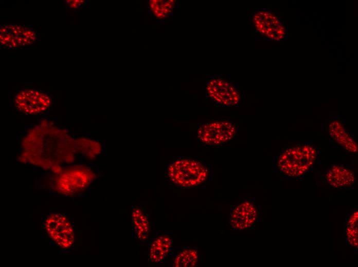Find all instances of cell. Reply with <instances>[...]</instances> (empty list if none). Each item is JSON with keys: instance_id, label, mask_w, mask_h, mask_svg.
I'll return each mask as SVG.
<instances>
[{"instance_id": "5", "label": "cell", "mask_w": 358, "mask_h": 267, "mask_svg": "<svg viewBox=\"0 0 358 267\" xmlns=\"http://www.w3.org/2000/svg\"><path fill=\"white\" fill-rule=\"evenodd\" d=\"M258 218L255 204L250 200H242L233 205L229 215L228 223L232 230H245L252 228Z\"/></svg>"}, {"instance_id": "6", "label": "cell", "mask_w": 358, "mask_h": 267, "mask_svg": "<svg viewBox=\"0 0 358 267\" xmlns=\"http://www.w3.org/2000/svg\"><path fill=\"white\" fill-rule=\"evenodd\" d=\"M50 104L48 96L39 90L28 89L20 91L15 99L16 107L22 112L33 115L46 110Z\"/></svg>"}, {"instance_id": "12", "label": "cell", "mask_w": 358, "mask_h": 267, "mask_svg": "<svg viewBox=\"0 0 358 267\" xmlns=\"http://www.w3.org/2000/svg\"><path fill=\"white\" fill-rule=\"evenodd\" d=\"M132 218L136 237L140 240H146L149 233L148 218L139 208H135L133 210Z\"/></svg>"}, {"instance_id": "3", "label": "cell", "mask_w": 358, "mask_h": 267, "mask_svg": "<svg viewBox=\"0 0 358 267\" xmlns=\"http://www.w3.org/2000/svg\"><path fill=\"white\" fill-rule=\"evenodd\" d=\"M237 129L232 121L215 120L199 124L198 142L203 146L219 147L224 146L236 137Z\"/></svg>"}, {"instance_id": "15", "label": "cell", "mask_w": 358, "mask_h": 267, "mask_svg": "<svg viewBox=\"0 0 358 267\" xmlns=\"http://www.w3.org/2000/svg\"><path fill=\"white\" fill-rule=\"evenodd\" d=\"M78 147L82 152L89 157H94L101 150L100 144L95 141L86 139H80L77 142Z\"/></svg>"}, {"instance_id": "11", "label": "cell", "mask_w": 358, "mask_h": 267, "mask_svg": "<svg viewBox=\"0 0 358 267\" xmlns=\"http://www.w3.org/2000/svg\"><path fill=\"white\" fill-rule=\"evenodd\" d=\"M172 240L168 235H162L155 238L151 244L149 257L152 263L163 262L172 250Z\"/></svg>"}, {"instance_id": "2", "label": "cell", "mask_w": 358, "mask_h": 267, "mask_svg": "<svg viewBox=\"0 0 358 267\" xmlns=\"http://www.w3.org/2000/svg\"><path fill=\"white\" fill-rule=\"evenodd\" d=\"M316 150L310 144H299L284 150L277 163L278 170L290 177L302 176L313 165Z\"/></svg>"}, {"instance_id": "1", "label": "cell", "mask_w": 358, "mask_h": 267, "mask_svg": "<svg viewBox=\"0 0 358 267\" xmlns=\"http://www.w3.org/2000/svg\"><path fill=\"white\" fill-rule=\"evenodd\" d=\"M210 172L209 166L202 159L181 158L169 165L167 176L170 182L177 186L192 188L206 183Z\"/></svg>"}, {"instance_id": "7", "label": "cell", "mask_w": 358, "mask_h": 267, "mask_svg": "<svg viewBox=\"0 0 358 267\" xmlns=\"http://www.w3.org/2000/svg\"><path fill=\"white\" fill-rule=\"evenodd\" d=\"M46 228L50 237L62 247L73 244L74 234L69 223L62 215L53 214L47 220Z\"/></svg>"}, {"instance_id": "10", "label": "cell", "mask_w": 358, "mask_h": 267, "mask_svg": "<svg viewBox=\"0 0 358 267\" xmlns=\"http://www.w3.org/2000/svg\"><path fill=\"white\" fill-rule=\"evenodd\" d=\"M328 132L332 139L347 151L353 153L357 151L356 141L339 121L334 120L329 124Z\"/></svg>"}, {"instance_id": "4", "label": "cell", "mask_w": 358, "mask_h": 267, "mask_svg": "<svg viewBox=\"0 0 358 267\" xmlns=\"http://www.w3.org/2000/svg\"><path fill=\"white\" fill-rule=\"evenodd\" d=\"M206 96L220 107H234L241 102L238 85L221 76H208L205 85Z\"/></svg>"}, {"instance_id": "13", "label": "cell", "mask_w": 358, "mask_h": 267, "mask_svg": "<svg viewBox=\"0 0 358 267\" xmlns=\"http://www.w3.org/2000/svg\"><path fill=\"white\" fill-rule=\"evenodd\" d=\"M200 255L196 250L187 247L179 252L174 257L173 266L174 267H194L197 265Z\"/></svg>"}, {"instance_id": "8", "label": "cell", "mask_w": 358, "mask_h": 267, "mask_svg": "<svg viewBox=\"0 0 358 267\" xmlns=\"http://www.w3.org/2000/svg\"><path fill=\"white\" fill-rule=\"evenodd\" d=\"M94 174L85 167H77L62 174L59 179V186L66 185L68 191L81 189L86 187L93 180Z\"/></svg>"}, {"instance_id": "14", "label": "cell", "mask_w": 358, "mask_h": 267, "mask_svg": "<svg viewBox=\"0 0 358 267\" xmlns=\"http://www.w3.org/2000/svg\"><path fill=\"white\" fill-rule=\"evenodd\" d=\"M357 210H355L348 217L345 225V236L347 243L357 249Z\"/></svg>"}, {"instance_id": "9", "label": "cell", "mask_w": 358, "mask_h": 267, "mask_svg": "<svg viewBox=\"0 0 358 267\" xmlns=\"http://www.w3.org/2000/svg\"><path fill=\"white\" fill-rule=\"evenodd\" d=\"M328 183L335 188L351 187L355 182V176L350 169L340 165L331 167L326 175Z\"/></svg>"}]
</instances>
